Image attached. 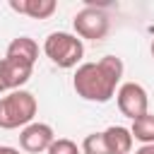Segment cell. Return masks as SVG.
Masks as SVG:
<instances>
[{"instance_id":"8","label":"cell","mask_w":154,"mask_h":154,"mask_svg":"<svg viewBox=\"0 0 154 154\" xmlns=\"http://www.w3.org/2000/svg\"><path fill=\"white\" fill-rule=\"evenodd\" d=\"M10 7L31 19H48L55 12V0H10Z\"/></svg>"},{"instance_id":"3","label":"cell","mask_w":154,"mask_h":154,"mask_svg":"<svg viewBox=\"0 0 154 154\" xmlns=\"http://www.w3.org/2000/svg\"><path fill=\"white\" fill-rule=\"evenodd\" d=\"M43 53L51 58L53 65L58 67H75L82 55H84V43L82 38H77L75 34L67 31H53L48 34V38L43 41Z\"/></svg>"},{"instance_id":"16","label":"cell","mask_w":154,"mask_h":154,"mask_svg":"<svg viewBox=\"0 0 154 154\" xmlns=\"http://www.w3.org/2000/svg\"><path fill=\"white\" fill-rule=\"evenodd\" d=\"M5 91V82H2V58H0V94Z\"/></svg>"},{"instance_id":"9","label":"cell","mask_w":154,"mask_h":154,"mask_svg":"<svg viewBox=\"0 0 154 154\" xmlns=\"http://www.w3.org/2000/svg\"><path fill=\"white\" fill-rule=\"evenodd\" d=\"M103 140H106V147H108L111 154H130L132 142H135L132 135H130V130L123 128V125H111V128H106V130H103Z\"/></svg>"},{"instance_id":"6","label":"cell","mask_w":154,"mask_h":154,"mask_svg":"<svg viewBox=\"0 0 154 154\" xmlns=\"http://www.w3.org/2000/svg\"><path fill=\"white\" fill-rule=\"evenodd\" d=\"M55 140V132L48 123H29L26 128H22L19 132V147L29 154H38L46 152Z\"/></svg>"},{"instance_id":"10","label":"cell","mask_w":154,"mask_h":154,"mask_svg":"<svg viewBox=\"0 0 154 154\" xmlns=\"http://www.w3.org/2000/svg\"><path fill=\"white\" fill-rule=\"evenodd\" d=\"M5 55L7 58H22V60H26V63L34 65L36 58H38V43L34 38H29V36H17V38L10 41Z\"/></svg>"},{"instance_id":"1","label":"cell","mask_w":154,"mask_h":154,"mask_svg":"<svg viewBox=\"0 0 154 154\" xmlns=\"http://www.w3.org/2000/svg\"><path fill=\"white\" fill-rule=\"evenodd\" d=\"M120 77H123V60L116 55H103L99 63L79 65L72 77V87L77 96H82L84 101L106 103L111 96H116Z\"/></svg>"},{"instance_id":"12","label":"cell","mask_w":154,"mask_h":154,"mask_svg":"<svg viewBox=\"0 0 154 154\" xmlns=\"http://www.w3.org/2000/svg\"><path fill=\"white\" fill-rule=\"evenodd\" d=\"M79 149H82V154H111L108 147H106L103 132H91V135H87Z\"/></svg>"},{"instance_id":"15","label":"cell","mask_w":154,"mask_h":154,"mask_svg":"<svg viewBox=\"0 0 154 154\" xmlns=\"http://www.w3.org/2000/svg\"><path fill=\"white\" fill-rule=\"evenodd\" d=\"M0 154H22L19 149H14V147H7V144H0Z\"/></svg>"},{"instance_id":"5","label":"cell","mask_w":154,"mask_h":154,"mask_svg":"<svg viewBox=\"0 0 154 154\" xmlns=\"http://www.w3.org/2000/svg\"><path fill=\"white\" fill-rule=\"evenodd\" d=\"M72 26L77 31L79 38H89V41H101L108 34V17L101 7H84L75 14Z\"/></svg>"},{"instance_id":"17","label":"cell","mask_w":154,"mask_h":154,"mask_svg":"<svg viewBox=\"0 0 154 154\" xmlns=\"http://www.w3.org/2000/svg\"><path fill=\"white\" fill-rule=\"evenodd\" d=\"M152 58H154V41H152Z\"/></svg>"},{"instance_id":"11","label":"cell","mask_w":154,"mask_h":154,"mask_svg":"<svg viewBox=\"0 0 154 154\" xmlns=\"http://www.w3.org/2000/svg\"><path fill=\"white\" fill-rule=\"evenodd\" d=\"M130 135H132V140H137L142 144H154V116L152 113H144L142 118L132 120Z\"/></svg>"},{"instance_id":"13","label":"cell","mask_w":154,"mask_h":154,"mask_svg":"<svg viewBox=\"0 0 154 154\" xmlns=\"http://www.w3.org/2000/svg\"><path fill=\"white\" fill-rule=\"evenodd\" d=\"M46 152H48V154H82V149H79L72 140H67V137L53 140V144H51Z\"/></svg>"},{"instance_id":"7","label":"cell","mask_w":154,"mask_h":154,"mask_svg":"<svg viewBox=\"0 0 154 154\" xmlns=\"http://www.w3.org/2000/svg\"><path fill=\"white\" fill-rule=\"evenodd\" d=\"M31 72H34L31 63H26L22 58H7V55L2 58V82H5V89L17 91L22 84L29 82Z\"/></svg>"},{"instance_id":"4","label":"cell","mask_w":154,"mask_h":154,"mask_svg":"<svg viewBox=\"0 0 154 154\" xmlns=\"http://www.w3.org/2000/svg\"><path fill=\"white\" fill-rule=\"evenodd\" d=\"M116 101H118V111L130 118V120H137L142 118L144 113H149V96H147V89L137 82H125L118 87L116 91Z\"/></svg>"},{"instance_id":"2","label":"cell","mask_w":154,"mask_h":154,"mask_svg":"<svg viewBox=\"0 0 154 154\" xmlns=\"http://www.w3.org/2000/svg\"><path fill=\"white\" fill-rule=\"evenodd\" d=\"M38 111L36 96L26 89L10 91L0 99V128L2 130H17L34 123V116Z\"/></svg>"},{"instance_id":"14","label":"cell","mask_w":154,"mask_h":154,"mask_svg":"<svg viewBox=\"0 0 154 154\" xmlns=\"http://www.w3.org/2000/svg\"><path fill=\"white\" fill-rule=\"evenodd\" d=\"M135 154H154V144H142Z\"/></svg>"}]
</instances>
